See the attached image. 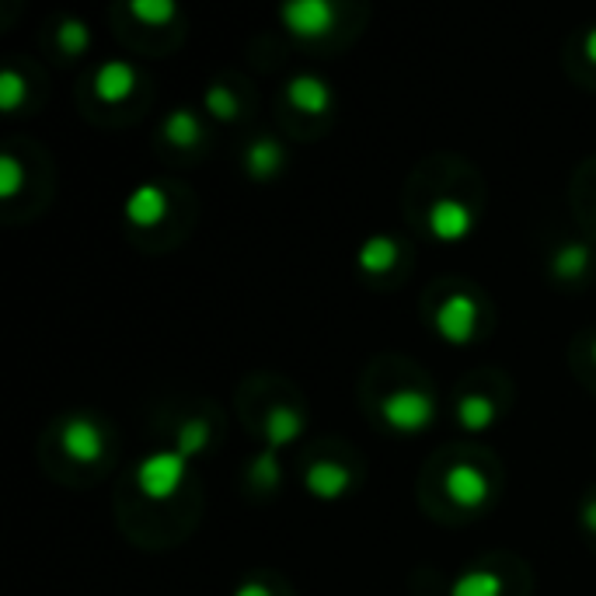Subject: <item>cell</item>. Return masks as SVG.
Instances as JSON below:
<instances>
[{
  "mask_svg": "<svg viewBox=\"0 0 596 596\" xmlns=\"http://www.w3.org/2000/svg\"><path fill=\"white\" fill-rule=\"evenodd\" d=\"M436 331H440V339L446 342H454V345H464V342H471L474 335V328H478V307L468 293H451V296H443V304L436 307Z\"/></svg>",
  "mask_w": 596,
  "mask_h": 596,
  "instance_id": "3",
  "label": "cell"
},
{
  "mask_svg": "<svg viewBox=\"0 0 596 596\" xmlns=\"http://www.w3.org/2000/svg\"><path fill=\"white\" fill-rule=\"evenodd\" d=\"M234 596H272V589H269V586H262V583H255V579H252V583H241V586L234 589Z\"/></svg>",
  "mask_w": 596,
  "mask_h": 596,
  "instance_id": "26",
  "label": "cell"
},
{
  "mask_svg": "<svg viewBox=\"0 0 596 596\" xmlns=\"http://www.w3.org/2000/svg\"><path fill=\"white\" fill-rule=\"evenodd\" d=\"M451 596H503V579L492 569H471L451 586Z\"/></svg>",
  "mask_w": 596,
  "mask_h": 596,
  "instance_id": "17",
  "label": "cell"
},
{
  "mask_svg": "<svg viewBox=\"0 0 596 596\" xmlns=\"http://www.w3.org/2000/svg\"><path fill=\"white\" fill-rule=\"evenodd\" d=\"M350 482H353V474L339 460H314V464H307V474H304L307 492L318 495V499H339V495L350 489Z\"/></svg>",
  "mask_w": 596,
  "mask_h": 596,
  "instance_id": "9",
  "label": "cell"
},
{
  "mask_svg": "<svg viewBox=\"0 0 596 596\" xmlns=\"http://www.w3.org/2000/svg\"><path fill=\"white\" fill-rule=\"evenodd\" d=\"M60 446L71 460L94 464V460H102V454H105V436L91 419H71L60 433Z\"/></svg>",
  "mask_w": 596,
  "mask_h": 596,
  "instance_id": "6",
  "label": "cell"
},
{
  "mask_svg": "<svg viewBox=\"0 0 596 596\" xmlns=\"http://www.w3.org/2000/svg\"><path fill=\"white\" fill-rule=\"evenodd\" d=\"M129 11L137 14L140 22H147V25H164V22L175 18V4H172V0H132Z\"/></svg>",
  "mask_w": 596,
  "mask_h": 596,
  "instance_id": "23",
  "label": "cell"
},
{
  "mask_svg": "<svg viewBox=\"0 0 596 596\" xmlns=\"http://www.w3.org/2000/svg\"><path fill=\"white\" fill-rule=\"evenodd\" d=\"M443 489L457 506H468V509L482 506L489 499V492H492L489 474L482 468H474V464H468V460H457V464L446 468Z\"/></svg>",
  "mask_w": 596,
  "mask_h": 596,
  "instance_id": "5",
  "label": "cell"
},
{
  "mask_svg": "<svg viewBox=\"0 0 596 596\" xmlns=\"http://www.w3.org/2000/svg\"><path fill=\"white\" fill-rule=\"evenodd\" d=\"M301 429H304L301 411H293L290 405H272L265 411V443H269V451H279V446L293 443L301 436Z\"/></svg>",
  "mask_w": 596,
  "mask_h": 596,
  "instance_id": "12",
  "label": "cell"
},
{
  "mask_svg": "<svg viewBox=\"0 0 596 596\" xmlns=\"http://www.w3.org/2000/svg\"><path fill=\"white\" fill-rule=\"evenodd\" d=\"M94 94L102 98V102L115 105V102H126V98L132 94V88H137V71L126 63V60H109L98 66V74L91 80Z\"/></svg>",
  "mask_w": 596,
  "mask_h": 596,
  "instance_id": "8",
  "label": "cell"
},
{
  "mask_svg": "<svg viewBox=\"0 0 596 596\" xmlns=\"http://www.w3.org/2000/svg\"><path fill=\"white\" fill-rule=\"evenodd\" d=\"M457 422L468 429V433H482L495 422V405L485 394H464L457 402Z\"/></svg>",
  "mask_w": 596,
  "mask_h": 596,
  "instance_id": "15",
  "label": "cell"
},
{
  "mask_svg": "<svg viewBox=\"0 0 596 596\" xmlns=\"http://www.w3.org/2000/svg\"><path fill=\"white\" fill-rule=\"evenodd\" d=\"M426 224H429V230H433V238H440V241H460L471 230V210L464 206L460 199L443 195V199H436L433 206H429Z\"/></svg>",
  "mask_w": 596,
  "mask_h": 596,
  "instance_id": "7",
  "label": "cell"
},
{
  "mask_svg": "<svg viewBox=\"0 0 596 596\" xmlns=\"http://www.w3.org/2000/svg\"><path fill=\"white\" fill-rule=\"evenodd\" d=\"M380 416L397 433H419L436 419V402L426 391L416 388H397L380 402Z\"/></svg>",
  "mask_w": 596,
  "mask_h": 596,
  "instance_id": "2",
  "label": "cell"
},
{
  "mask_svg": "<svg viewBox=\"0 0 596 596\" xmlns=\"http://www.w3.org/2000/svg\"><path fill=\"white\" fill-rule=\"evenodd\" d=\"M586 265H589V248H586V244H579V241L561 244L558 252H555V258H551V269H555V276H561V279L583 276V272H586Z\"/></svg>",
  "mask_w": 596,
  "mask_h": 596,
  "instance_id": "18",
  "label": "cell"
},
{
  "mask_svg": "<svg viewBox=\"0 0 596 596\" xmlns=\"http://www.w3.org/2000/svg\"><path fill=\"white\" fill-rule=\"evenodd\" d=\"M210 446V422L206 419H189L178 429V454L195 457Z\"/></svg>",
  "mask_w": 596,
  "mask_h": 596,
  "instance_id": "20",
  "label": "cell"
},
{
  "mask_svg": "<svg viewBox=\"0 0 596 596\" xmlns=\"http://www.w3.org/2000/svg\"><path fill=\"white\" fill-rule=\"evenodd\" d=\"M56 42L63 53H85V49L91 46V31H88V22H80V18H66L60 28H56Z\"/></svg>",
  "mask_w": 596,
  "mask_h": 596,
  "instance_id": "19",
  "label": "cell"
},
{
  "mask_svg": "<svg viewBox=\"0 0 596 596\" xmlns=\"http://www.w3.org/2000/svg\"><path fill=\"white\" fill-rule=\"evenodd\" d=\"M199 137H203V126H199V119L189 112V109H178L172 112L168 119H164V140H168L172 147H195Z\"/></svg>",
  "mask_w": 596,
  "mask_h": 596,
  "instance_id": "16",
  "label": "cell"
},
{
  "mask_svg": "<svg viewBox=\"0 0 596 596\" xmlns=\"http://www.w3.org/2000/svg\"><path fill=\"white\" fill-rule=\"evenodd\" d=\"M279 14H283V22L293 36H304V39L328 36L331 25H335V18H339L335 4H328V0H290Z\"/></svg>",
  "mask_w": 596,
  "mask_h": 596,
  "instance_id": "4",
  "label": "cell"
},
{
  "mask_svg": "<svg viewBox=\"0 0 596 596\" xmlns=\"http://www.w3.org/2000/svg\"><path fill=\"white\" fill-rule=\"evenodd\" d=\"M206 112L217 115V119H224V123L238 119V98H234V91L224 88V85H213L206 91Z\"/></svg>",
  "mask_w": 596,
  "mask_h": 596,
  "instance_id": "22",
  "label": "cell"
},
{
  "mask_svg": "<svg viewBox=\"0 0 596 596\" xmlns=\"http://www.w3.org/2000/svg\"><path fill=\"white\" fill-rule=\"evenodd\" d=\"M126 217L137 227H157L164 217H168V195H164L157 186L132 189L126 199Z\"/></svg>",
  "mask_w": 596,
  "mask_h": 596,
  "instance_id": "10",
  "label": "cell"
},
{
  "mask_svg": "<svg viewBox=\"0 0 596 596\" xmlns=\"http://www.w3.org/2000/svg\"><path fill=\"white\" fill-rule=\"evenodd\" d=\"M279 457H276V451H265V454H258L252 464H248V478H252V485H258V489H276L279 485Z\"/></svg>",
  "mask_w": 596,
  "mask_h": 596,
  "instance_id": "21",
  "label": "cell"
},
{
  "mask_svg": "<svg viewBox=\"0 0 596 596\" xmlns=\"http://www.w3.org/2000/svg\"><path fill=\"white\" fill-rule=\"evenodd\" d=\"M586 60L596 63V28H589V36H586Z\"/></svg>",
  "mask_w": 596,
  "mask_h": 596,
  "instance_id": "28",
  "label": "cell"
},
{
  "mask_svg": "<svg viewBox=\"0 0 596 596\" xmlns=\"http://www.w3.org/2000/svg\"><path fill=\"white\" fill-rule=\"evenodd\" d=\"M25 77L18 71H4L0 74V109H18L22 105V98H25Z\"/></svg>",
  "mask_w": 596,
  "mask_h": 596,
  "instance_id": "24",
  "label": "cell"
},
{
  "mask_svg": "<svg viewBox=\"0 0 596 596\" xmlns=\"http://www.w3.org/2000/svg\"><path fill=\"white\" fill-rule=\"evenodd\" d=\"M593 363H596V342H593Z\"/></svg>",
  "mask_w": 596,
  "mask_h": 596,
  "instance_id": "29",
  "label": "cell"
},
{
  "mask_svg": "<svg viewBox=\"0 0 596 596\" xmlns=\"http://www.w3.org/2000/svg\"><path fill=\"white\" fill-rule=\"evenodd\" d=\"M287 98H290V105L296 112H307V115H318L328 109V85L321 77H314V74H296L290 85H287Z\"/></svg>",
  "mask_w": 596,
  "mask_h": 596,
  "instance_id": "11",
  "label": "cell"
},
{
  "mask_svg": "<svg viewBox=\"0 0 596 596\" xmlns=\"http://www.w3.org/2000/svg\"><path fill=\"white\" fill-rule=\"evenodd\" d=\"M22 181H25L22 161L14 157V154H4V157H0V195L11 199L14 192L22 189Z\"/></svg>",
  "mask_w": 596,
  "mask_h": 596,
  "instance_id": "25",
  "label": "cell"
},
{
  "mask_svg": "<svg viewBox=\"0 0 596 596\" xmlns=\"http://www.w3.org/2000/svg\"><path fill=\"white\" fill-rule=\"evenodd\" d=\"M186 454L178 451H157L137 464V485L147 499H172V495L186 482Z\"/></svg>",
  "mask_w": 596,
  "mask_h": 596,
  "instance_id": "1",
  "label": "cell"
},
{
  "mask_svg": "<svg viewBox=\"0 0 596 596\" xmlns=\"http://www.w3.org/2000/svg\"><path fill=\"white\" fill-rule=\"evenodd\" d=\"M356 262H359V269H367V272H388L397 262V241L384 238V234H373L359 244Z\"/></svg>",
  "mask_w": 596,
  "mask_h": 596,
  "instance_id": "14",
  "label": "cell"
},
{
  "mask_svg": "<svg viewBox=\"0 0 596 596\" xmlns=\"http://www.w3.org/2000/svg\"><path fill=\"white\" fill-rule=\"evenodd\" d=\"M283 161H287L283 147H279L272 137H262V140H255L244 151V168H248V175H252V178H269V175H276L279 168H283Z\"/></svg>",
  "mask_w": 596,
  "mask_h": 596,
  "instance_id": "13",
  "label": "cell"
},
{
  "mask_svg": "<svg viewBox=\"0 0 596 596\" xmlns=\"http://www.w3.org/2000/svg\"><path fill=\"white\" fill-rule=\"evenodd\" d=\"M583 523H586V527L593 530V534H596V499L583 509Z\"/></svg>",
  "mask_w": 596,
  "mask_h": 596,
  "instance_id": "27",
  "label": "cell"
}]
</instances>
